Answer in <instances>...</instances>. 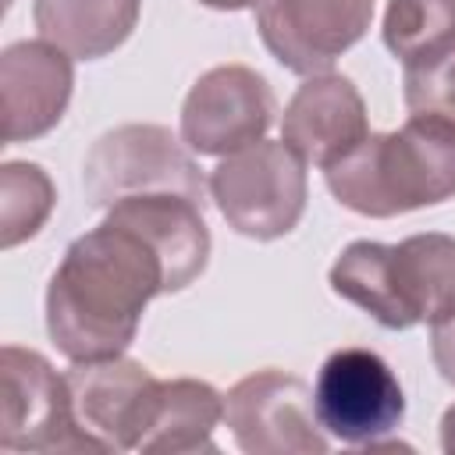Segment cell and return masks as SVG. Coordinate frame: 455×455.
<instances>
[{
	"label": "cell",
	"instance_id": "1",
	"mask_svg": "<svg viewBox=\"0 0 455 455\" xmlns=\"http://www.w3.org/2000/svg\"><path fill=\"white\" fill-rule=\"evenodd\" d=\"M171 291L164 252L135 224L107 213L64 249L50 274L46 334L71 363L124 355L146 306Z\"/></svg>",
	"mask_w": 455,
	"mask_h": 455
},
{
	"label": "cell",
	"instance_id": "2",
	"mask_svg": "<svg viewBox=\"0 0 455 455\" xmlns=\"http://www.w3.org/2000/svg\"><path fill=\"white\" fill-rule=\"evenodd\" d=\"M331 196L359 217H398L455 199V121L409 114L395 132H370L323 167Z\"/></svg>",
	"mask_w": 455,
	"mask_h": 455
},
{
	"label": "cell",
	"instance_id": "3",
	"mask_svg": "<svg viewBox=\"0 0 455 455\" xmlns=\"http://www.w3.org/2000/svg\"><path fill=\"white\" fill-rule=\"evenodd\" d=\"M331 291L387 331L455 316V235L423 231L395 245L359 238L331 263Z\"/></svg>",
	"mask_w": 455,
	"mask_h": 455
},
{
	"label": "cell",
	"instance_id": "4",
	"mask_svg": "<svg viewBox=\"0 0 455 455\" xmlns=\"http://www.w3.org/2000/svg\"><path fill=\"white\" fill-rule=\"evenodd\" d=\"M206 185L228 228L256 242L284 238L302 220L309 199L306 160L284 139H259L238 153L220 156Z\"/></svg>",
	"mask_w": 455,
	"mask_h": 455
},
{
	"label": "cell",
	"instance_id": "5",
	"mask_svg": "<svg viewBox=\"0 0 455 455\" xmlns=\"http://www.w3.org/2000/svg\"><path fill=\"white\" fill-rule=\"evenodd\" d=\"M85 199L92 206H114L128 196H156L174 192L185 199L206 203V178L192 160V149L164 128L149 121H132L103 132L82 164Z\"/></svg>",
	"mask_w": 455,
	"mask_h": 455
},
{
	"label": "cell",
	"instance_id": "6",
	"mask_svg": "<svg viewBox=\"0 0 455 455\" xmlns=\"http://www.w3.org/2000/svg\"><path fill=\"white\" fill-rule=\"evenodd\" d=\"M313 405L327 437L352 448H387V437L405 419V395L395 370L359 345H345L323 359Z\"/></svg>",
	"mask_w": 455,
	"mask_h": 455
},
{
	"label": "cell",
	"instance_id": "7",
	"mask_svg": "<svg viewBox=\"0 0 455 455\" xmlns=\"http://www.w3.org/2000/svg\"><path fill=\"white\" fill-rule=\"evenodd\" d=\"M0 448L89 451L75 423L68 377L57 373L36 348H0Z\"/></svg>",
	"mask_w": 455,
	"mask_h": 455
},
{
	"label": "cell",
	"instance_id": "8",
	"mask_svg": "<svg viewBox=\"0 0 455 455\" xmlns=\"http://www.w3.org/2000/svg\"><path fill=\"white\" fill-rule=\"evenodd\" d=\"M224 423L245 455H323L313 387L284 370H256L224 395Z\"/></svg>",
	"mask_w": 455,
	"mask_h": 455
},
{
	"label": "cell",
	"instance_id": "9",
	"mask_svg": "<svg viewBox=\"0 0 455 455\" xmlns=\"http://www.w3.org/2000/svg\"><path fill=\"white\" fill-rule=\"evenodd\" d=\"M277 114L270 82L245 64L203 71L181 103V142L196 156H228L259 142Z\"/></svg>",
	"mask_w": 455,
	"mask_h": 455
},
{
	"label": "cell",
	"instance_id": "10",
	"mask_svg": "<svg viewBox=\"0 0 455 455\" xmlns=\"http://www.w3.org/2000/svg\"><path fill=\"white\" fill-rule=\"evenodd\" d=\"M373 21V0H259L256 32L295 75H323Z\"/></svg>",
	"mask_w": 455,
	"mask_h": 455
},
{
	"label": "cell",
	"instance_id": "11",
	"mask_svg": "<svg viewBox=\"0 0 455 455\" xmlns=\"http://www.w3.org/2000/svg\"><path fill=\"white\" fill-rule=\"evenodd\" d=\"M64 377L89 451H139L156 377L128 355L71 363Z\"/></svg>",
	"mask_w": 455,
	"mask_h": 455
},
{
	"label": "cell",
	"instance_id": "12",
	"mask_svg": "<svg viewBox=\"0 0 455 455\" xmlns=\"http://www.w3.org/2000/svg\"><path fill=\"white\" fill-rule=\"evenodd\" d=\"M75 57L46 39H18L0 53L4 142H32L53 132L75 92Z\"/></svg>",
	"mask_w": 455,
	"mask_h": 455
},
{
	"label": "cell",
	"instance_id": "13",
	"mask_svg": "<svg viewBox=\"0 0 455 455\" xmlns=\"http://www.w3.org/2000/svg\"><path fill=\"white\" fill-rule=\"evenodd\" d=\"M370 135L363 92L352 78L309 75L281 114V139L313 167H331Z\"/></svg>",
	"mask_w": 455,
	"mask_h": 455
},
{
	"label": "cell",
	"instance_id": "14",
	"mask_svg": "<svg viewBox=\"0 0 455 455\" xmlns=\"http://www.w3.org/2000/svg\"><path fill=\"white\" fill-rule=\"evenodd\" d=\"M220 419H224V395L213 384L196 377L156 380L139 451H167V455L217 451L213 430Z\"/></svg>",
	"mask_w": 455,
	"mask_h": 455
},
{
	"label": "cell",
	"instance_id": "15",
	"mask_svg": "<svg viewBox=\"0 0 455 455\" xmlns=\"http://www.w3.org/2000/svg\"><path fill=\"white\" fill-rule=\"evenodd\" d=\"M139 11L142 0H32L39 39L75 60H100L124 46L139 25Z\"/></svg>",
	"mask_w": 455,
	"mask_h": 455
},
{
	"label": "cell",
	"instance_id": "16",
	"mask_svg": "<svg viewBox=\"0 0 455 455\" xmlns=\"http://www.w3.org/2000/svg\"><path fill=\"white\" fill-rule=\"evenodd\" d=\"M380 36L402 68H423L455 50V0H387Z\"/></svg>",
	"mask_w": 455,
	"mask_h": 455
},
{
	"label": "cell",
	"instance_id": "17",
	"mask_svg": "<svg viewBox=\"0 0 455 455\" xmlns=\"http://www.w3.org/2000/svg\"><path fill=\"white\" fill-rule=\"evenodd\" d=\"M57 206L50 174L32 160H7L0 167V245L14 249L39 235Z\"/></svg>",
	"mask_w": 455,
	"mask_h": 455
},
{
	"label": "cell",
	"instance_id": "18",
	"mask_svg": "<svg viewBox=\"0 0 455 455\" xmlns=\"http://www.w3.org/2000/svg\"><path fill=\"white\" fill-rule=\"evenodd\" d=\"M402 96L409 114H441L455 121V50L423 68H405Z\"/></svg>",
	"mask_w": 455,
	"mask_h": 455
},
{
	"label": "cell",
	"instance_id": "19",
	"mask_svg": "<svg viewBox=\"0 0 455 455\" xmlns=\"http://www.w3.org/2000/svg\"><path fill=\"white\" fill-rule=\"evenodd\" d=\"M430 355L448 384H455V316L430 327Z\"/></svg>",
	"mask_w": 455,
	"mask_h": 455
},
{
	"label": "cell",
	"instance_id": "20",
	"mask_svg": "<svg viewBox=\"0 0 455 455\" xmlns=\"http://www.w3.org/2000/svg\"><path fill=\"white\" fill-rule=\"evenodd\" d=\"M441 451L444 455H455V402L441 416Z\"/></svg>",
	"mask_w": 455,
	"mask_h": 455
},
{
	"label": "cell",
	"instance_id": "21",
	"mask_svg": "<svg viewBox=\"0 0 455 455\" xmlns=\"http://www.w3.org/2000/svg\"><path fill=\"white\" fill-rule=\"evenodd\" d=\"M203 7L213 11H245V7H259V0H199Z\"/></svg>",
	"mask_w": 455,
	"mask_h": 455
}]
</instances>
